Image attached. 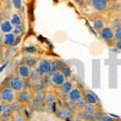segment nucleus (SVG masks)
Segmentation results:
<instances>
[{"label": "nucleus", "mask_w": 121, "mask_h": 121, "mask_svg": "<svg viewBox=\"0 0 121 121\" xmlns=\"http://www.w3.org/2000/svg\"><path fill=\"white\" fill-rule=\"evenodd\" d=\"M0 100L4 104H10L16 101V92L9 86H4L0 89Z\"/></svg>", "instance_id": "f257e3e1"}, {"label": "nucleus", "mask_w": 121, "mask_h": 121, "mask_svg": "<svg viewBox=\"0 0 121 121\" xmlns=\"http://www.w3.org/2000/svg\"><path fill=\"white\" fill-rule=\"evenodd\" d=\"M33 96H35V93L31 89H23L20 92L16 93V100L22 106H27L31 104Z\"/></svg>", "instance_id": "f03ea898"}, {"label": "nucleus", "mask_w": 121, "mask_h": 121, "mask_svg": "<svg viewBox=\"0 0 121 121\" xmlns=\"http://www.w3.org/2000/svg\"><path fill=\"white\" fill-rule=\"evenodd\" d=\"M66 77L67 76L64 74L63 71H58L55 72V73H52L50 77L52 85L56 87V88H60L62 85L66 82Z\"/></svg>", "instance_id": "7ed1b4c3"}, {"label": "nucleus", "mask_w": 121, "mask_h": 121, "mask_svg": "<svg viewBox=\"0 0 121 121\" xmlns=\"http://www.w3.org/2000/svg\"><path fill=\"white\" fill-rule=\"evenodd\" d=\"M8 86L12 90H14L16 93L20 92V91L25 89V80L16 75V76H14V77H12L10 79Z\"/></svg>", "instance_id": "20e7f679"}, {"label": "nucleus", "mask_w": 121, "mask_h": 121, "mask_svg": "<svg viewBox=\"0 0 121 121\" xmlns=\"http://www.w3.org/2000/svg\"><path fill=\"white\" fill-rule=\"evenodd\" d=\"M16 72H17V76H19L20 78L24 79V80H29L30 75H31V72H32V68L27 66L26 64L22 63L17 67Z\"/></svg>", "instance_id": "39448f33"}, {"label": "nucleus", "mask_w": 121, "mask_h": 121, "mask_svg": "<svg viewBox=\"0 0 121 121\" xmlns=\"http://www.w3.org/2000/svg\"><path fill=\"white\" fill-rule=\"evenodd\" d=\"M17 36L14 35L12 32L9 33H5L3 35V40H2V44L4 45L5 48H12L15 47L17 44Z\"/></svg>", "instance_id": "423d86ee"}, {"label": "nucleus", "mask_w": 121, "mask_h": 121, "mask_svg": "<svg viewBox=\"0 0 121 121\" xmlns=\"http://www.w3.org/2000/svg\"><path fill=\"white\" fill-rule=\"evenodd\" d=\"M100 35L106 43H111L114 40V31L112 30L111 27L109 26H104L103 28L100 30Z\"/></svg>", "instance_id": "0eeeda50"}, {"label": "nucleus", "mask_w": 121, "mask_h": 121, "mask_svg": "<svg viewBox=\"0 0 121 121\" xmlns=\"http://www.w3.org/2000/svg\"><path fill=\"white\" fill-rule=\"evenodd\" d=\"M83 96L84 95H83L82 90L80 88H78V87H74V88L71 90V92L68 94V99L70 100L71 103L76 104Z\"/></svg>", "instance_id": "6e6552de"}, {"label": "nucleus", "mask_w": 121, "mask_h": 121, "mask_svg": "<svg viewBox=\"0 0 121 121\" xmlns=\"http://www.w3.org/2000/svg\"><path fill=\"white\" fill-rule=\"evenodd\" d=\"M43 98H44V93H35L32 102H31V104H30V106H31V108L33 110H37V109H39L43 105H44Z\"/></svg>", "instance_id": "1a4fd4ad"}, {"label": "nucleus", "mask_w": 121, "mask_h": 121, "mask_svg": "<svg viewBox=\"0 0 121 121\" xmlns=\"http://www.w3.org/2000/svg\"><path fill=\"white\" fill-rule=\"evenodd\" d=\"M37 70H39L43 76H47L51 74V62L47 59H43L39 62V67H37Z\"/></svg>", "instance_id": "9d476101"}, {"label": "nucleus", "mask_w": 121, "mask_h": 121, "mask_svg": "<svg viewBox=\"0 0 121 121\" xmlns=\"http://www.w3.org/2000/svg\"><path fill=\"white\" fill-rule=\"evenodd\" d=\"M91 6L95 10L102 12L108 7V0H91Z\"/></svg>", "instance_id": "9b49d317"}, {"label": "nucleus", "mask_w": 121, "mask_h": 121, "mask_svg": "<svg viewBox=\"0 0 121 121\" xmlns=\"http://www.w3.org/2000/svg\"><path fill=\"white\" fill-rule=\"evenodd\" d=\"M56 99H58V96L55 92H47L44 94V98H43V103L45 106H52V104L56 103Z\"/></svg>", "instance_id": "f8f14e48"}, {"label": "nucleus", "mask_w": 121, "mask_h": 121, "mask_svg": "<svg viewBox=\"0 0 121 121\" xmlns=\"http://www.w3.org/2000/svg\"><path fill=\"white\" fill-rule=\"evenodd\" d=\"M12 115H13V113L11 111L9 105L4 104L2 113H1V115H0V120L1 121H9V120L12 119Z\"/></svg>", "instance_id": "ddd939ff"}, {"label": "nucleus", "mask_w": 121, "mask_h": 121, "mask_svg": "<svg viewBox=\"0 0 121 121\" xmlns=\"http://www.w3.org/2000/svg\"><path fill=\"white\" fill-rule=\"evenodd\" d=\"M12 30H13V25L11 24V22L9 20H2L0 22V31L3 35L12 32Z\"/></svg>", "instance_id": "4468645a"}, {"label": "nucleus", "mask_w": 121, "mask_h": 121, "mask_svg": "<svg viewBox=\"0 0 121 121\" xmlns=\"http://www.w3.org/2000/svg\"><path fill=\"white\" fill-rule=\"evenodd\" d=\"M31 90L33 91V93H44L45 86L43 84V80L37 81V82H33L32 86H31Z\"/></svg>", "instance_id": "2eb2a0df"}, {"label": "nucleus", "mask_w": 121, "mask_h": 121, "mask_svg": "<svg viewBox=\"0 0 121 121\" xmlns=\"http://www.w3.org/2000/svg\"><path fill=\"white\" fill-rule=\"evenodd\" d=\"M74 88V84H73V82L72 81H67L64 83V84L62 85V87H60V92H62L64 95H67L68 97V94H69L71 92V90Z\"/></svg>", "instance_id": "dca6fc26"}, {"label": "nucleus", "mask_w": 121, "mask_h": 121, "mask_svg": "<svg viewBox=\"0 0 121 121\" xmlns=\"http://www.w3.org/2000/svg\"><path fill=\"white\" fill-rule=\"evenodd\" d=\"M93 25H94V28L96 30H99L100 31V30L105 26V21L103 19V17L98 16L95 18V19H93Z\"/></svg>", "instance_id": "f3484780"}, {"label": "nucleus", "mask_w": 121, "mask_h": 121, "mask_svg": "<svg viewBox=\"0 0 121 121\" xmlns=\"http://www.w3.org/2000/svg\"><path fill=\"white\" fill-rule=\"evenodd\" d=\"M43 74H41L37 69H35V70H32L29 80H30V82H31V83H33V82H37V81L43 80Z\"/></svg>", "instance_id": "a211bd4d"}, {"label": "nucleus", "mask_w": 121, "mask_h": 121, "mask_svg": "<svg viewBox=\"0 0 121 121\" xmlns=\"http://www.w3.org/2000/svg\"><path fill=\"white\" fill-rule=\"evenodd\" d=\"M82 110H84L88 115H91L93 113H95L98 109H97V104H90V103H87L84 107L82 108Z\"/></svg>", "instance_id": "6ab92c4d"}, {"label": "nucleus", "mask_w": 121, "mask_h": 121, "mask_svg": "<svg viewBox=\"0 0 121 121\" xmlns=\"http://www.w3.org/2000/svg\"><path fill=\"white\" fill-rule=\"evenodd\" d=\"M63 70V64L60 60H52L51 62V74Z\"/></svg>", "instance_id": "aec40b11"}, {"label": "nucleus", "mask_w": 121, "mask_h": 121, "mask_svg": "<svg viewBox=\"0 0 121 121\" xmlns=\"http://www.w3.org/2000/svg\"><path fill=\"white\" fill-rule=\"evenodd\" d=\"M84 98H85V100H86L87 103H90V104H97L98 103L97 97L94 95L93 93H91V92L86 93L84 95Z\"/></svg>", "instance_id": "412c9836"}, {"label": "nucleus", "mask_w": 121, "mask_h": 121, "mask_svg": "<svg viewBox=\"0 0 121 121\" xmlns=\"http://www.w3.org/2000/svg\"><path fill=\"white\" fill-rule=\"evenodd\" d=\"M103 116H104L103 113L97 110L95 113H93V114L89 115L88 121H101V119L103 118Z\"/></svg>", "instance_id": "4be33fe9"}, {"label": "nucleus", "mask_w": 121, "mask_h": 121, "mask_svg": "<svg viewBox=\"0 0 121 121\" xmlns=\"http://www.w3.org/2000/svg\"><path fill=\"white\" fill-rule=\"evenodd\" d=\"M37 63V59L35 56H24L23 58V64H26L29 67H35Z\"/></svg>", "instance_id": "5701e85b"}, {"label": "nucleus", "mask_w": 121, "mask_h": 121, "mask_svg": "<svg viewBox=\"0 0 121 121\" xmlns=\"http://www.w3.org/2000/svg\"><path fill=\"white\" fill-rule=\"evenodd\" d=\"M8 105H9V107H10V109H11V111H12V113L19 112V111H21V109H22V105H21L17 100L14 101V102H12V103L8 104Z\"/></svg>", "instance_id": "b1692460"}, {"label": "nucleus", "mask_w": 121, "mask_h": 121, "mask_svg": "<svg viewBox=\"0 0 121 121\" xmlns=\"http://www.w3.org/2000/svg\"><path fill=\"white\" fill-rule=\"evenodd\" d=\"M9 21L11 22V24H12L13 26H17V25L22 24V19L18 14H13L12 16H11Z\"/></svg>", "instance_id": "393cba45"}, {"label": "nucleus", "mask_w": 121, "mask_h": 121, "mask_svg": "<svg viewBox=\"0 0 121 121\" xmlns=\"http://www.w3.org/2000/svg\"><path fill=\"white\" fill-rule=\"evenodd\" d=\"M12 119H13V121H26L25 116H24L23 113H21V111L16 112V113H13Z\"/></svg>", "instance_id": "a878e982"}, {"label": "nucleus", "mask_w": 121, "mask_h": 121, "mask_svg": "<svg viewBox=\"0 0 121 121\" xmlns=\"http://www.w3.org/2000/svg\"><path fill=\"white\" fill-rule=\"evenodd\" d=\"M12 33L16 36H21L22 33H23V25L20 24V25H17V26H13Z\"/></svg>", "instance_id": "bb28decb"}, {"label": "nucleus", "mask_w": 121, "mask_h": 121, "mask_svg": "<svg viewBox=\"0 0 121 121\" xmlns=\"http://www.w3.org/2000/svg\"><path fill=\"white\" fill-rule=\"evenodd\" d=\"M71 115H72V112H71L70 109L64 108V109H60L59 111V116L62 117V118H68V117H71Z\"/></svg>", "instance_id": "cd10ccee"}, {"label": "nucleus", "mask_w": 121, "mask_h": 121, "mask_svg": "<svg viewBox=\"0 0 121 121\" xmlns=\"http://www.w3.org/2000/svg\"><path fill=\"white\" fill-rule=\"evenodd\" d=\"M114 39L115 40H121V25L117 26L114 30Z\"/></svg>", "instance_id": "c85d7f7f"}, {"label": "nucleus", "mask_w": 121, "mask_h": 121, "mask_svg": "<svg viewBox=\"0 0 121 121\" xmlns=\"http://www.w3.org/2000/svg\"><path fill=\"white\" fill-rule=\"evenodd\" d=\"M87 104V102H86V100H85V98H84V96H83L80 100H79L77 103H76V106L77 107H80V108H83L84 106Z\"/></svg>", "instance_id": "c756f323"}, {"label": "nucleus", "mask_w": 121, "mask_h": 121, "mask_svg": "<svg viewBox=\"0 0 121 121\" xmlns=\"http://www.w3.org/2000/svg\"><path fill=\"white\" fill-rule=\"evenodd\" d=\"M79 117H80L82 120H84V121H88V117H89V115L87 114V113H86L84 110H81L80 112H79Z\"/></svg>", "instance_id": "7c9ffc66"}, {"label": "nucleus", "mask_w": 121, "mask_h": 121, "mask_svg": "<svg viewBox=\"0 0 121 121\" xmlns=\"http://www.w3.org/2000/svg\"><path fill=\"white\" fill-rule=\"evenodd\" d=\"M11 2H12L13 6H14L16 9H20V8H21V6H22L21 0H11Z\"/></svg>", "instance_id": "2f4dec72"}, {"label": "nucleus", "mask_w": 121, "mask_h": 121, "mask_svg": "<svg viewBox=\"0 0 121 121\" xmlns=\"http://www.w3.org/2000/svg\"><path fill=\"white\" fill-rule=\"evenodd\" d=\"M101 121H115L114 118H112L111 116H108V115H104L103 118L101 119Z\"/></svg>", "instance_id": "473e14b6"}, {"label": "nucleus", "mask_w": 121, "mask_h": 121, "mask_svg": "<svg viewBox=\"0 0 121 121\" xmlns=\"http://www.w3.org/2000/svg\"><path fill=\"white\" fill-rule=\"evenodd\" d=\"M25 52H36V48H25Z\"/></svg>", "instance_id": "72a5a7b5"}, {"label": "nucleus", "mask_w": 121, "mask_h": 121, "mask_svg": "<svg viewBox=\"0 0 121 121\" xmlns=\"http://www.w3.org/2000/svg\"><path fill=\"white\" fill-rule=\"evenodd\" d=\"M115 45H116V48H119V50H121V40H116Z\"/></svg>", "instance_id": "f704fd0d"}, {"label": "nucleus", "mask_w": 121, "mask_h": 121, "mask_svg": "<svg viewBox=\"0 0 121 121\" xmlns=\"http://www.w3.org/2000/svg\"><path fill=\"white\" fill-rule=\"evenodd\" d=\"M3 107H4V103L0 100V115H1V113H2V110H3Z\"/></svg>", "instance_id": "c9c22d12"}, {"label": "nucleus", "mask_w": 121, "mask_h": 121, "mask_svg": "<svg viewBox=\"0 0 121 121\" xmlns=\"http://www.w3.org/2000/svg\"><path fill=\"white\" fill-rule=\"evenodd\" d=\"M3 58V48H2V45H0V60H2Z\"/></svg>", "instance_id": "e433bc0d"}, {"label": "nucleus", "mask_w": 121, "mask_h": 121, "mask_svg": "<svg viewBox=\"0 0 121 121\" xmlns=\"http://www.w3.org/2000/svg\"><path fill=\"white\" fill-rule=\"evenodd\" d=\"M2 40H3V33L0 31V45L2 44Z\"/></svg>", "instance_id": "4c0bfd02"}, {"label": "nucleus", "mask_w": 121, "mask_h": 121, "mask_svg": "<svg viewBox=\"0 0 121 121\" xmlns=\"http://www.w3.org/2000/svg\"><path fill=\"white\" fill-rule=\"evenodd\" d=\"M75 1L77 2V3H79V4H81V3L83 2V0H75Z\"/></svg>", "instance_id": "58836bf2"}, {"label": "nucleus", "mask_w": 121, "mask_h": 121, "mask_svg": "<svg viewBox=\"0 0 121 121\" xmlns=\"http://www.w3.org/2000/svg\"><path fill=\"white\" fill-rule=\"evenodd\" d=\"M0 121H1V120H0Z\"/></svg>", "instance_id": "ea45409f"}]
</instances>
